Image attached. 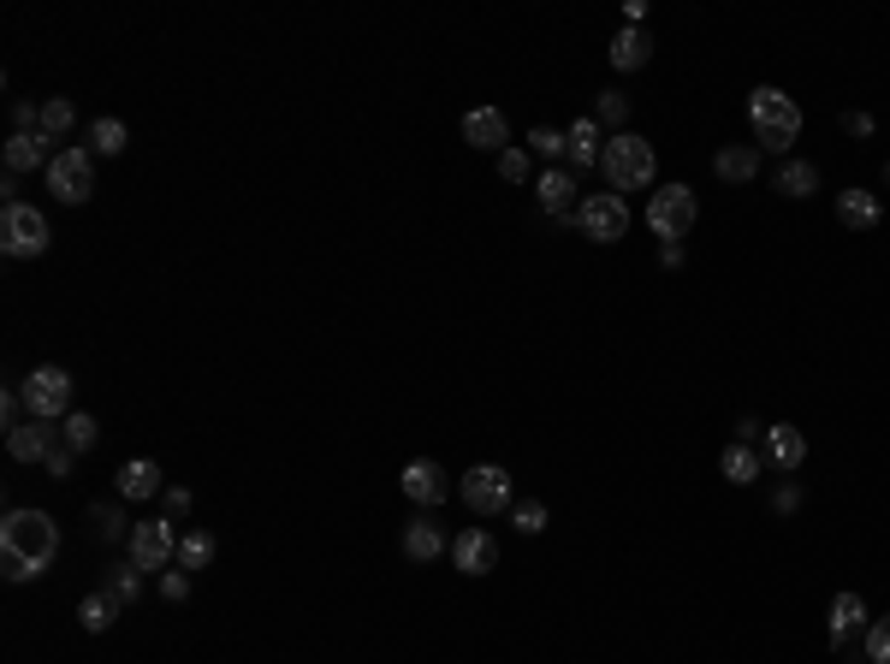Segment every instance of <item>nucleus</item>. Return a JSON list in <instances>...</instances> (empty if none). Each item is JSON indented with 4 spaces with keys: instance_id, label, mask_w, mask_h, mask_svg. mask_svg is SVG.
Returning a JSON list of instances; mask_svg holds the SVG:
<instances>
[{
    "instance_id": "24",
    "label": "nucleus",
    "mask_w": 890,
    "mask_h": 664,
    "mask_svg": "<svg viewBox=\"0 0 890 664\" xmlns=\"http://www.w3.org/2000/svg\"><path fill=\"white\" fill-rule=\"evenodd\" d=\"M837 220L849 232H872V226H879V196H872V190H843V196H837Z\"/></svg>"
},
{
    "instance_id": "44",
    "label": "nucleus",
    "mask_w": 890,
    "mask_h": 664,
    "mask_svg": "<svg viewBox=\"0 0 890 664\" xmlns=\"http://www.w3.org/2000/svg\"><path fill=\"white\" fill-rule=\"evenodd\" d=\"M843 131H849V137H872V113H843Z\"/></svg>"
},
{
    "instance_id": "35",
    "label": "nucleus",
    "mask_w": 890,
    "mask_h": 664,
    "mask_svg": "<svg viewBox=\"0 0 890 664\" xmlns=\"http://www.w3.org/2000/svg\"><path fill=\"white\" fill-rule=\"evenodd\" d=\"M594 120L611 125V131H623V125H630V95H623V90H606L600 108H594Z\"/></svg>"
},
{
    "instance_id": "36",
    "label": "nucleus",
    "mask_w": 890,
    "mask_h": 664,
    "mask_svg": "<svg viewBox=\"0 0 890 664\" xmlns=\"http://www.w3.org/2000/svg\"><path fill=\"white\" fill-rule=\"evenodd\" d=\"M867 664H890V617L867 623Z\"/></svg>"
},
{
    "instance_id": "18",
    "label": "nucleus",
    "mask_w": 890,
    "mask_h": 664,
    "mask_svg": "<svg viewBox=\"0 0 890 664\" xmlns=\"http://www.w3.org/2000/svg\"><path fill=\"white\" fill-rule=\"evenodd\" d=\"M534 196H541V209L552 220H576V172H541V184H534Z\"/></svg>"
},
{
    "instance_id": "45",
    "label": "nucleus",
    "mask_w": 890,
    "mask_h": 664,
    "mask_svg": "<svg viewBox=\"0 0 890 664\" xmlns=\"http://www.w3.org/2000/svg\"><path fill=\"white\" fill-rule=\"evenodd\" d=\"M660 261H665V273H677V268H683V244H665Z\"/></svg>"
},
{
    "instance_id": "17",
    "label": "nucleus",
    "mask_w": 890,
    "mask_h": 664,
    "mask_svg": "<svg viewBox=\"0 0 890 664\" xmlns=\"http://www.w3.org/2000/svg\"><path fill=\"white\" fill-rule=\"evenodd\" d=\"M606 143H600V120H576L571 131H564V160H571V172H588L600 167Z\"/></svg>"
},
{
    "instance_id": "19",
    "label": "nucleus",
    "mask_w": 890,
    "mask_h": 664,
    "mask_svg": "<svg viewBox=\"0 0 890 664\" xmlns=\"http://www.w3.org/2000/svg\"><path fill=\"white\" fill-rule=\"evenodd\" d=\"M440 552H446V528L433 522V516H410V522H404V558H416V564H433Z\"/></svg>"
},
{
    "instance_id": "6",
    "label": "nucleus",
    "mask_w": 890,
    "mask_h": 664,
    "mask_svg": "<svg viewBox=\"0 0 890 664\" xmlns=\"http://www.w3.org/2000/svg\"><path fill=\"white\" fill-rule=\"evenodd\" d=\"M576 232L594 244H618L623 232H630V202L618 196V190H594V196L576 202Z\"/></svg>"
},
{
    "instance_id": "20",
    "label": "nucleus",
    "mask_w": 890,
    "mask_h": 664,
    "mask_svg": "<svg viewBox=\"0 0 890 664\" xmlns=\"http://www.w3.org/2000/svg\"><path fill=\"white\" fill-rule=\"evenodd\" d=\"M766 457L784 469V475H796V469L808 463V439H801V427H790V421L766 427Z\"/></svg>"
},
{
    "instance_id": "39",
    "label": "nucleus",
    "mask_w": 890,
    "mask_h": 664,
    "mask_svg": "<svg viewBox=\"0 0 890 664\" xmlns=\"http://www.w3.org/2000/svg\"><path fill=\"white\" fill-rule=\"evenodd\" d=\"M42 469H48V481H71V469H78V451H71V446H54Z\"/></svg>"
},
{
    "instance_id": "4",
    "label": "nucleus",
    "mask_w": 890,
    "mask_h": 664,
    "mask_svg": "<svg viewBox=\"0 0 890 664\" xmlns=\"http://www.w3.org/2000/svg\"><path fill=\"white\" fill-rule=\"evenodd\" d=\"M48 244H54L48 220H42L31 202L7 196V209H0V249H7L12 261H31V256H42Z\"/></svg>"
},
{
    "instance_id": "12",
    "label": "nucleus",
    "mask_w": 890,
    "mask_h": 664,
    "mask_svg": "<svg viewBox=\"0 0 890 664\" xmlns=\"http://www.w3.org/2000/svg\"><path fill=\"white\" fill-rule=\"evenodd\" d=\"M0 160H7V179H19V172H48L54 167V137H42V131H12L7 149H0Z\"/></svg>"
},
{
    "instance_id": "42",
    "label": "nucleus",
    "mask_w": 890,
    "mask_h": 664,
    "mask_svg": "<svg viewBox=\"0 0 890 664\" xmlns=\"http://www.w3.org/2000/svg\"><path fill=\"white\" fill-rule=\"evenodd\" d=\"M160 505H167V516H172V522H179V516H184V510H191V505H196V498H191V493H184V486H167V493H160Z\"/></svg>"
},
{
    "instance_id": "33",
    "label": "nucleus",
    "mask_w": 890,
    "mask_h": 664,
    "mask_svg": "<svg viewBox=\"0 0 890 664\" xmlns=\"http://www.w3.org/2000/svg\"><path fill=\"white\" fill-rule=\"evenodd\" d=\"M71 125H78V113H71L66 95H48V101H42V137H66Z\"/></svg>"
},
{
    "instance_id": "16",
    "label": "nucleus",
    "mask_w": 890,
    "mask_h": 664,
    "mask_svg": "<svg viewBox=\"0 0 890 664\" xmlns=\"http://www.w3.org/2000/svg\"><path fill=\"white\" fill-rule=\"evenodd\" d=\"M463 143H475V149H510V131H505V113L499 108H470L463 113Z\"/></svg>"
},
{
    "instance_id": "40",
    "label": "nucleus",
    "mask_w": 890,
    "mask_h": 664,
    "mask_svg": "<svg viewBox=\"0 0 890 664\" xmlns=\"http://www.w3.org/2000/svg\"><path fill=\"white\" fill-rule=\"evenodd\" d=\"M499 179H505V184H522V179H529V155H522V149H505V155H499Z\"/></svg>"
},
{
    "instance_id": "7",
    "label": "nucleus",
    "mask_w": 890,
    "mask_h": 664,
    "mask_svg": "<svg viewBox=\"0 0 890 664\" xmlns=\"http://www.w3.org/2000/svg\"><path fill=\"white\" fill-rule=\"evenodd\" d=\"M24 409H31L36 421H66L71 416V374L54 362H42L36 374H24Z\"/></svg>"
},
{
    "instance_id": "29",
    "label": "nucleus",
    "mask_w": 890,
    "mask_h": 664,
    "mask_svg": "<svg viewBox=\"0 0 890 664\" xmlns=\"http://www.w3.org/2000/svg\"><path fill=\"white\" fill-rule=\"evenodd\" d=\"M95 439H101V427H95V416H83V409H71V416L60 421V446H71V451H90L95 446Z\"/></svg>"
},
{
    "instance_id": "14",
    "label": "nucleus",
    "mask_w": 890,
    "mask_h": 664,
    "mask_svg": "<svg viewBox=\"0 0 890 664\" xmlns=\"http://www.w3.org/2000/svg\"><path fill=\"white\" fill-rule=\"evenodd\" d=\"M60 446L54 439V427L48 421H19V427H7V451H12V463H48V451Z\"/></svg>"
},
{
    "instance_id": "22",
    "label": "nucleus",
    "mask_w": 890,
    "mask_h": 664,
    "mask_svg": "<svg viewBox=\"0 0 890 664\" xmlns=\"http://www.w3.org/2000/svg\"><path fill=\"white\" fill-rule=\"evenodd\" d=\"M647 60H653V36L641 31V24H623V31L611 36V66H618V71H641Z\"/></svg>"
},
{
    "instance_id": "11",
    "label": "nucleus",
    "mask_w": 890,
    "mask_h": 664,
    "mask_svg": "<svg viewBox=\"0 0 890 664\" xmlns=\"http://www.w3.org/2000/svg\"><path fill=\"white\" fill-rule=\"evenodd\" d=\"M398 486H404V498L410 505H421V510H433V505H446L451 498V475L433 457H416V463H404V475H398Z\"/></svg>"
},
{
    "instance_id": "31",
    "label": "nucleus",
    "mask_w": 890,
    "mask_h": 664,
    "mask_svg": "<svg viewBox=\"0 0 890 664\" xmlns=\"http://www.w3.org/2000/svg\"><path fill=\"white\" fill-rule=\"evenodd\" d=\"M101 587H108V594L120 599L125 611H131V605L143 599V575H137V564H120V570H108V582H101Z\"/></svg>"
},
{
    "instance_id": "27",
    "label": "nucleus",
    "mask_w": 890,
    "mask_h": 664,
    "mask_svg": "<svg viewBox=\"0 0 890 664\" xmlns=\"http://www.w3.org/2000/svg\"><path fill=\"white\" fill-rule=\"evenodd\" d=\"M719 469H724V481H731V486H754V481H761V451H754V446H731L719 457Z\"/></svg>"
},
{
    "instance_id": "37",
    "label": "nucleus",
    "mask_w": 890,
    "mask_h": 664,
    "mask_svg": "<svg viewBox=\"0 0 890 664\" xmlns=\"http://www.w3.org/2000/svg\"><path fill=\"white\" fill-rule=\"evenodd\" d=\"M529 149H534V155H547V160H559V155H564V131L534 125V131H529Z\"/></svg>"
},
{
    "instance_id": "8",
    "label": "nucleus",
    "mask_w": 890,
    "mask_h": 664,
    "mask_svg": "<svg viewBox=\"0 0 890 664\" xmlns=\"http://www.w3.org/2000/svg\"><path fill=\"white\" fill-rule=\"evenodd\" d=\"M42 179H48V190H54L60 202H71V209H78V202H90V190H95V155L83 149V143H78V149H60V155H54V167L42 172Z\"/></svg>"
},
{
    "instance_id": "1",
    "label": "nucleus",
    "mask_w": 890,
    "mask_h": 664,
    "mask_svg": "<svg viewBox=\"0 0 890 664\" xmlns=\"http://www.w3.org/2000/svg\"><path fill=\"white\" fill-rule=\"evenodd\" d=\"M60 558V522L48 510H7L0 522V570L7 582H31Z\"/></svg>"
},
{
    "instance_id": "23",
    "label": "nucleus",
    "mask_w": 890,
    "mask_h": 664,
    "mask_svg": "<svg viewBox=\"0 0 890 664\" xmlns=\"http://www.w3.org/2000/svg\"><path fill=\"white\" fill-rule=\"evenodd\" d=\"M712 172H719L724 184H754V172H761V149H748V143H731V149L712 155Z\"/></svg>"
},
{
    "instance_id": "46",
    "label": "nucleus",
    "mask_w": 890,
    "mask_h": 664,
    "mask_svg": "<svg viewBox=\"0 0 890 664\" xmlns=\"http://www.w3.org/2000/svg\"><path fill=\"white\" fill-rule=\"evenodd\" d=\"M885 184H890V160H885Z\"/></svg>"
},
{
    "instance_id": "13",
    "label": "nucleus",
    "mask_w": 890,
    "mask_h": 664,
    "mask_svg": "<svg viewBox=\"0 0 890 664\" xmlns=\"http://www.w3.org/2000/svg\"><path fill=\"white\" fill-rule=\"evenodd\" d=\"M451 564H458L463 575H487L493 564H499V540H493L487 528H463V534L451 540Z\"/></svg>"
},
{
    "instance_id": "2",
    "label": "nucleus",
    "mask_w": 890,
    "mask_h": 664,
    "mask_svg": "<svg viewBox=\"0 0 890 664\" xmlns=\"http://www.w3.org/2000/svg\"><path fill=\"white\" fill-rule=\"evenodd\" d=\"M748 120H754V137H761L766 155H790L796 137H801V108L784 90H771V83H761V90L748 95Z\"/></svg>"
},
{
    "instance_id": "38",
    "label": "nucleus",
    "mask_w": 890,
    "mask_h": 664,
    "mask_svg": "<svg viewBox=\"0 0 890 664\" xmlns=\"http://www.w3.org/2000/svg\"><path fill=\"white\" fill-rule=\"evenodd\" d=\"M160 599L184 605V599H191V575H184V570H160Z\"/></svg>"
},
{
    "instance_id": "15",
    "label": "nucleus",
    "mask_w": 890,
    "mask_h": 664,
    "mask_svg": "<svg viewBox=\"0 0 890 664\" xmlns=\"http://www.w3.org/2000/svg\"><path fill=\"white\" fill-rule=\"evenodd\" d=\"M867 623H872L867 599H860V594H837V599H831V653H849V641Z\"/></svg>"
},
{
    "instance_id": "34",
    "label": "nucleus",
    "mask_w": 890,
    "mask_h": 664,
    "mask_svg": "<svg viewBox=\"0 0 890 664\" xmlns=\"http://www.w3.org/2000/svg\"><path fill=\"white\" fill-rule=\"evenodd\" d=\"M510 528H517V534H541V528H547V505H541V498H517V505H510Z\"/></svg>"
},
{
    "instance_id": "10",
    "label": "nucleus",
    "mask_w": 890,
    "mask_h": 664,
    "mask_svg": "<svg viewBox=\"0 0 890 664\" xmlns=\"http://www.w3.org/2000/svg\"><path fill=\"white\" fill-rule=\"evenodd\" d=\"M463 505H470L475 516H499V510H510V469H499V463H475L470 475H463Z\"/></svg>"
},
{
    "instance_id": "9",
    "label": "nucleus",
    "mask_w": 890,
    "mask_h": 664,
    "mask_svg": "<svg viewBox=\"0 0 890 664\" xmlns=\"http://www.w3.org/2000/svg\"><path fill=\"white\" fill-rule=\"evenodd\" d=\"M172 558H179V534H172L167 516L131 522V564L137 570H172Z\"/></svg>"
},
{
    "instance_id": "41",
    "label": "nucleus",
    "mask_w": 890,
    "mask_h": 664,
    "mask_svg": "<svg viewBox=\"0 0 890 664\" xmlns=\"http://www.w3.org/2000/svg\"><path fill=\"white\" fill-rule=\"evenodd\" d=\"M771 510H778V516H790V510H801V486H796V481H784V486H778V493H771Z\"/></svg>"
},
{
    "instance_id": "25",
    "label": "nucleus",
    "mask_w": 890,
    "mask_h": 664,
    "mask_svg": "<svg viewBox=\"0 0 890 664\" xmlns=\"http://www.w3.org/2000/svg\"><path fill=\"white\" fill-rule=\"evenodd\" d=\"M120 611H125V605L113 599L108 587H95V594H83V599H78V623L90 629V634H108V629H113V617H120Z\"/></svg>"
},
{
    "instance_id": "30",
    "label": "nucleus",
    "mask_w": 890,
    "mask_h": 664,
    "mask_svg": "<svg viewBox=\"0 0 890 664\" xmlns=\"http://www.w3.org/2000/svg\"><path fill=\"white\" fill-rule=\"evenodd\" d=\"M90 522H95V540H108V545H120L131 528H125V510L120 505H108V498H101V505H90Z\"/></svg>"
},
{
    "instance_id": "21",
    "label": "nucleus",
    "mask_w": 890,
    "mask_h": 664,
    "mask_svg": "<svg viewBox=\"0 0 890 664\" xmlns=\"http://www.w3.org/2000/svg\"><path fill=\"white\" fill-rule=\"evenodd\" d=\"M113 486H120V498H155V493H167L160 463H149V457H131L120 475H113Z\"/></svg>"
},
{
    "instance_id": "3",
    "label": "nucleus",
    "mask_w": 890,
    "mask_h": 664,
    "mask_svg": "<svg viewBox=\"0 0 890 664\" xmlns=\"http://www.w3.org/2000/svg\"><path fill=\"white\" fill-rule=\"evenodd\" d=\"M600 167H606V184L611 190H647L653 184V167H660V155H653V143L635 137V131H611Z\"/></svg>"
},
{
    "instance_id": "28",
    "label": "nucleus",
    "mask_w": 890,
    "mask_h": 664,
    "mask_svg": "<svg viewBox=\"0 0 890 664\" xmlns=\"http://www.w3.org/2000/svg\"><path fill=\"white\" fill-rule=\"evenodd\" d=\"M214 552H221V540H214L209 528H191V534L179 540V570H209Z\"/></svg>"
},
{
    "instance_id": "43",
    "label": "nucleus",
    "mask_w": 890,
    "mask_h": 664,
    "mask_svg": "<svg viewBox=\"0 0 890 664\" xmlns=\"http://www.w3.org/2000/svg\"><path fill=\"white\" fill-rule=\"evenodd\" d=\"M754 439H766V421L761 416H742L736 421V446H754Z\"/></svg>"
},
{
    "instance_id": "26",
    "label": "nucleus",
    "mask_w": 890,
    "mask_h": 664,
    "mask_svg": "<svg viewBox=\"0 0 890 664\" xmlns=\"http://www.w3.org/2000/svg\"><path fill=\"white\" fill-rule=\"evenodd\" d=\"M778 190H784V196H796V202H808L813 190H820V167H813V160H784V167H778Z\"/></svg>"
},
{
    "instance_id": "32",
    "label": "nucleus",
    "mask_w": 890,
    "mask_h": 664,
    "mask_svg": "<svg viewBox=\"0 0 890 664\" xmlns=\"http://www.w3.org/2000/svg\"><path fill=\"white\" fill-rule=\"evenodd\" d=\"M125 143H131V131L120 120H95L90 125V155H125Z\"/></svg>"
},
{
    "instance_id": "5",
    "label": "nucleus",
    "mask_w": 890,
    "mask_h": 664,
    "mask_svg": "<svg viewBox=\"0 0 890 664\" xmlns=\"http://www.w3.org/2000/svg\"><path fill=\"white\" fill-rule=\"evenodd\" d=\"M695 214H700V202H695L689 184H660V190H653V202H647V226H653V238H665V244L689 238Z\"/></svg>"
}]
</instances>
